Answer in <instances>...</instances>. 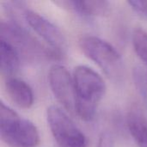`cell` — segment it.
<instances>
[{
	"mask_svg": "<svg viewBox=\"0 0 147 147\" xmlns=\"http://www.w3.org/2000/svg\"><path fill=\"white\" fill-rule=\"evenodd\" d=\"M48 82L58 102L71 113H75L76 90L73 78L68 70L61 65H53L48 71Z\"/></svg>",
	"mask_w": 147,
	"mask_h": 147,
	"instance_id": "cell-6",
	"label": "cell"
},
{
	"mask_svg": "<svg viewBox=\"0 0 147 147\" xmlns=\"http://www.w3.org/2000/svg\"><path fill=\"white\" fill-rule=\"evenodd\" d=\"M76 11L85 16H102L109 12V3L100 0H88V1H70L67 2Z\"/></svg>",
	"mask_w": 147,
	"mask_h": 147,
	"instance_id": "cell-10",
	"label": "cell"
},
{
	"mask_svg": "<svg viewBox=\"0 0 147 147\" xmlns=\"http://www.w3.org/2000/svg\"><path fill=\"white\" fill-rule=\"evenodd\" d=\"M79 45L86 57L95 62L109 77L117 78L121 76L123 60L110 43L95 35H85L80 39Z\"/></svg>",
	"mask_w": 147,
	"mask_h": 147,
	"instance_id": "cell-3",
	"label": "cell"
},
{
	"mask_svg": "<svg viewBox=\"0 0 147 147\" xmlns=\"http://www.w3.org/2000/svg\"><path fill=\"white\" fill-rule=\"evenodd\" d=\"M47 120L51 133L59 146L87 147L85 135L59 107L51 105L47 110Z\"/></svg>",
	"mask_w": 147,
	"mask_h": 147,
	"instance_id": "cell-4",
	"label": "cell"
},
{
	"mask_svg": "<svg viewBox=\"0 0 147 147\" xmlns=\"http://www.w3.org/2000/svg\"><path fill=\"white\" fill-rule=\"evenodd\" d=\"M127 127L139 147H147V123L144 118L132 112L127 119Z\"/></svg>",
	"mask_w": 147,
	"mask_h": 147,
	"instance_id": "cell-11",
	"label": "cell"
},
{
	"mask_svg": "<svg viewBox=\"0 0 147 147\" xmlns=\"http://www.w3.org/2000/svg\"><path fill=\"white\" fill-rule=\"evenodd\" d=\"M23 16L27 24L40 35L53 51L61 54L65 47V39L61 31L49 20L34 10L25 9Z\"/></svg>",
	"mask_w": 147,
	"mask_h": 147,
	"instance_id": "cell-7",
	"label": "cell"
},
{
	"mask_svg": "<svg viewBox=\"0 0 147 147\" xmlns=\"http://www.w3.org/2000/svg\"><path fill=\"white\" fill-rule=\"evenodd\" d=\"M97 147H115L114 138L109 132H102L99 137Z\"/></svg>",
	"mask_w": 147,
	"mask_h": 147,
	"instance_id": "cell-14",
	"label": "cell"
},
{
	"mask_svg": "<svg viewBox=\"0 0 147 147\" xmlns=\"http://www.w3.org/2000/svg\"><path fill=\"white\" fill-rule=\"evenodd\" d=\"M72 78L77 97L75 114L82 120L90 121L106 92L105 82L96 71L85 65L77 66Z\"/></svg>",
	"mask_w": 147,
	"mask_h": 147,
	"instance_id": "cell-1",
	"label": "cell"
},
{
	"mask_svg": "<svg viewBox=\"0 0 147 147\" xmlns=\"http://www.w3.org/2000/svg\"><path fill=\"white\" fill-rule=\"evenodd\" d=\"M1 40L10 44L20 54L28 59L50 56L56 58L59 54L53 50H47L34 40L25 29L15 23L1 22Z\"/></svg>",
	"mask_w": 147,
	"mask_h": 147,
	"instance_id": "cell-5",
	"label": "cell"
},
{
	"mask_svg": "<svg viewBox=\"0 0 147 147\" xmlns=\"http://www.w3.org/2000/svg\"><path fill=\"white\" fill-rule=\"evenodd\" d=\"M132 40L136 54L147 65V32L137 28L133 33Z\"/></svg>",
	"mask_w": 147,
	"mask_h": 147,
	"instance_id": "cell-12",
	"label": "cell"
},
{
	"mask_svg": "<svg viewBox=\"0 0 147 147\" xmlns=\"http://www.w3.org/2000/svg\"><path fill=\"white\" fill-rule=\"evenodd\" d=\"M127 3L137 13L147 17V1H145V0H132V1H128Z\"/></svg>",
	"mask_w": 147,
	"mask_h": 147,
	"instance_id": "cell-13",
	"label": "cell"
},
{
	"mask_svg": "<svg viewBox=\"0 0 147 147\" xmlns=\"http://www.w3.org/2000/svg\"><path fill=\"white\" fill-rule=\"evenodd\" d=\"M5 90L11 101L22 109H29L34 104V93L25 81L17 78H9L5 81Z\"/></svg>",
	"mask_w": 147,
	"mask_h": 147,
	"instance_id": "cell-8",
	"label": "cell"
},
{
	"mask_svg": "<svg viewBox=\"0 0 147 147\" xmlns=\"http://www.w3.org/2000/svg\"><path fill=\"white\" fill-rule=\"evenodd\" d=\"M0 134L5 143L13 147H35L40 143L35 125L20 118L15 110L3 102L0 103Z\"/></svg>",
	"mask_w": 147,
	"mask_h": 147,
	"instance_id": "cell-2",
	"label": "cell"
},
{
	"mask_svg": "<svg viewBox=\"0 0 147 147\" xmlns=\"http://www.w3.org/2000/svg\"><path fill=\"white\" fill-rule=\"evenodd\" d=\"M20 59L17 51L8 42H0V68L1 72L7 78H13L19 69Z\"/></svg>",
	"mask_w": 147,
	"mask_h": 147,
	"instance_id": "cell-9",
	"label": "cell"
}]
</instances>
